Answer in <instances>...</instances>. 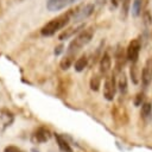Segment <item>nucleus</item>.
<instances>
[{
	"label": "nucleus",
	"mask_w": 152,
	"mask_h": 152,
	"mask_svg": "<svg viewBox=\"0 0 152 152\" xmlns=\"http://www.w3.org/2000/svg\"><path fill=\"white\" fill-rule=\"evenodd\" d=\"M71 14H72V10H69L65 13H62L56 18L51 19L40 28V34L44 37L53 36L56 32H58L59 30H62L69 24V21L71 20Z\"/></svg>",
	"instance_id": "obj_1"
},
{
	"label": "nucleus",
	"mask_w": 152,
	"mask_h": 152,
	"mask_svg": "<svg viewBox=\"0 0 152 152\" xmlns=\"http://www.w3.org/2000/svg\"><path fill=\"white\" fill-rule=\"evenodd\" d=\"M94 36V28L93 27H88V28H83L76 37L75 39H72L66 49V53L70 55H76L82 48H84L93 38Z\"/></svg>",
	"instance_id": "obj_2"
},
{
	"label": "nucleus",
	"mask_w": 152,
	"mask_h": 152,
	"mask_svg": "<svg viewBox=\"0 0 152 152\" xmlns=\"http://www.w3.org/2000/svg\"><path fill=\"white\" fill-rule=\"evenodd\" d=\"M118 90V81L114 74H110L106 77L103 84V96L107 101H113Z\"/></svg>",
	"instance_id": "obj_3"
},
{
	"label": "nucleus",
	"mask_w": 152,
	"mask_h": 152,
	"mask_svg": "<svg viewBox=\"0 0 152 152\" xmlns=\"http://www.w3.org/2000/svg\"><path fill=\"white\" fill-rule=\"evenodd\" d=\"M95 6L93 4H84V5H80L77 6L75 10H72V14H71V20L74 21H82L84 19H87L88 17H90L94 13Z\"/></svg>",
	"instance_id": "obj_4"
},
{
	"label": "nucleus",
	"mask_w": 152,
	"mask_h": 152,
	"mask_svg": "<svg viewBox=\"0 0 152 152\" xmlns=\"http://www.w3.org/2000/svg\"><path fill=\"white\" fill-rule=\"evenodd\" d=\"M140 49H141V42L139 38H134L132 39L127 48H126V56H127V61H129L131 63L138 62L139 58V53H140Z\"/></svg>",
	"instance_id": "obj_5"
},
{
	"label": "nucleus",
	"mask_w": 152,
	"mask_h": 152,
	"mask_svg": "<svg viewBox=\"0 0 152 152\" xmlns=\"http://www.w3.org/2000/svg\"><path fill=\"white\" fill-rule=\"evenodd\" d=\"M51 132L49 128H46L45 126H40L37 129L33 131V133L31 134V141L33 144H43L46 142L50 138H51Z\"/></svg>",
	"instance_id": "obj_6"
},
{
	"label": "nucleus",
	"mask_w": 152,
	"mask_h": 152,
	"mask_svg": "<svg viewBox=\"0 0 152 152\" xmlns=\"http://www.w3.org/2000/svg\"><path fill=\"white\" fill-rule=\"evenodd\" d=\"M14 121V114L7 109V108H1L0 109V133L5 132L7 127H10Z\"/></svg>",
	"instance_id": "obj_7"
},
{
	"label": "nucleus",
	"mask_w": 152,
	"mask_h": 152,
	"mask_svg": "<svg viewBox=\"0 0 152 152\" xmlns=\"http://www.w3.org/2000/svg\"><path fill=\"white\" fill-rule=\"evenodd\" d=\"M112 118H113L114 122L118 126H125L127 124V121H128L126 109L124 107H121V106H115L112 109Z\"/></svg>",
	"instance_id": "obj_8"
},
{
	"label": "nucleus",
	"mask_w": 152,
	"mask_h": 152,
	"mask_svg": "<svg viewBox=\"0 0 152 152\" xmlns=\"http://www.w3.org/2000/svg\"><path fill=\"white\" fill-rule=\"evenodd\" d=\"M141 84L144 87V89H146L152 81V58H148L141 70Z\"/></svg>",
	"instance_id": "obj_9"
},
{
	"label": "nucleus",
	"mask_w": 152,
	"mask_h": 152,
	"mask_svg": "<svg viewBox=\"0 0 152 152\" xmlns=\"http://www.w3.org/2000/svg\"><path fill=\"white\" fill-rule=\"evenodd\" d=\"M77 0H48L46 1V8L50 12H56L65 8L66 6L74 4Z\"/></svg>",
	"instance_id": "obj_10"
},
{
	"label": "nucleus",
	"mask_w": 152,
	"mask_h": 152,
	"mask_svg": "<svg viewBox=\"0 0 152 152\" xmlns=\"http://www.w3.org/2000/svg\"><path fill=\"white\" fill-rule=\"evenodd\" d=\"M126 61H127V56H126V52L124 51V48L118 45V48L115 50V71L116 72L122 71Z\"/></svg>",
	"instance_id": "obj_11"
},
{
	"label": "nucleus",
	"mask_w": 152,
	"mask_h": 152,
	"mask_svg": "<svg viewBox=\"0 0 152 152\" xmlns=\"http://www.w3.org/2000/svg\"><path fill=\"white\" fill-rule=\"evenodd\" d=\"M112 68V57L108 52H104L101 58H100V63H99V71L100 74L103 76V75H107L109 72Z\"/></svg>",
	"instance_id": "obj_12"
},
{
	"label": "nucleus",
	"mask_w": 152,
	"mask_h": 152,
	"mask_svg": "<svg viewBox=\"0 0 152 152\" xmlns=\"http://www.w3.org/2000/svg\"><path fill=\"white\" fill-rule=\"evenodd\" d=\"M140 116L146 124L152 121V103H151V101H144V103L141 104V109H140Z\"/></svg>",
	"instance_id": "obj_13"
},
{
	"label": "nucleus",
	"mask_w": 152,
	"mask_h": 152,
	"mask_svg": "<svg viewBox=\"0 0 152 152\" xmlns=\"http://www.w3.org/2000/svg\"><path fill=\"white\" fill-rule=\"evenodd\" d=\"M53 135H55L56 142H57V145H58V147L62 152H74L72 147L70 146V144L66 141V139L63 135H61L59 133H55Z\"/></svg>",
	"instance_id": "obj_14"
},
{
	"label": "nucleus",
	"mask_w": 152,
	"mask_h": 152,
	"mask_svg": "<svg viewBox=\"0 0 152 152\" xmlns=\"http://www.w3.org/2000/svg\"><path fill=\"white\" fill-rule=\"evenodd\" d=\"M82 28H84V25H82V24H81V25H77V26H71V27L64 30L63 32H61L59 36H58V39H59V40L69 39V38L72 37L75 33L80 32V30H82Z\"/></svg>",
	"instance_id": "obj_15"
},
{
	"label": "nucleus",
	"mask_w": 152,
	"mask_h": 152,
	"mask_svg": "<svg viewBox=\"0 0 152 152\" xmlns=\"http://www.w3.org/2000/svg\"><path fill=\"white\" fill-rule=\"evenodd\" d=\"M118 90L121 95H125L128 90V84H127V76L124 72V70L121 72H119V78H118Z\"/></svg>",
	"instance_id": "obj_16"
},
{
	"label": "nucleus",
	"mask_w": 152,
	"mask_h": 152,
	"mask_svg": "<svg viewBox=\"0 0 152 152\" xmlns=\"http://www.w3.org/2000/svg\"><path fill=\"white\" fill-rule=\"evenodd\" d=\"M88 63H89V58L87 57V55H82V56H81L80 58H77L76 62L74 63V68H75V70H76L77 72H81V71L84 70V68H87Z\"/></svg>",
	"instance_id": "obj_17"
},
{
	"label": "nucleus",
	"mask_w": 152,
	"mask_h": 152,
	"mask_svg": "<svg viewBox=\"0 0 152 152\" xmlns=\"http://www.w3.org/2000/svg\"><path fill=\"white\" fill-rule=\"evenodd\" d=\"M74 58H75V55H70V53H65V56L61 59L59 62V66L62 70H68L71 64L74 63Z\"/></svg>",
	"instance_id": "obj_18"
},
{
	"label": "nucleus",
	"mask_w": 152,
	"mask_h": 152,
	"mask_svg": "<svg viewBox=\"0 0 152 152\" xmlns=\"http://www.w3.org/2000/svg\"><path fill=\"white\" fill-rule=\"evenodd\" d=\"M101 74H93L91 77H90V81H89V86H90V89L94 90V91H97L100 89V86H101Z\"/></svg>",
	"instance_id": "obj_19"
},
{
	"label": "nucleus",
	"mask_w": 152,
	"mask_h": 152,
	"mask_svg": "<svg viewBox=\"0 0 152 152\" xmlns=\"http://www.w3.org/2000/svg\"><path fill=\"white\" fill-rule=\"evenodd\" d=\"M129 74H131V80L134 84L139 83V69H138V62L132 63L131 68H129Z\"/></svg>",
	"instance_id": "obj_20"
},
{
	"label": "nucleus",
	"mask_w": 152,
	"mask_h": 152,
	"mask_svg": "<svg viewBox=\"0 0 152 152\" xmlns=\"http://www.w3.org/2000/svg\"><path fill=\"white\" fill-rule=\"evenodd\" d=\"M129 8H131V0H122L121 1V17H122V19L127 18Z\"/></svg>",
	"instance_id": "obj_21"
},
{
	"label": "nucleus",
	"mask_w": 152,
	"mask_h": 152,
	"mask_svg": "<svg viewBox=\"0 0 152 152\" xmlns=\"http://www.w3.org/2000/svg\"><path fill=\"white\" fill-rule=\"evenodd\" d=\"M142 23H144L145 27H147V28L152 24V17H151V13H150V11L147 8L142 11Z\"/></svg>",
	"instance_id": "obj_22"
},
{
	"label": "nucleus",
	"mask_w": 152,
	"mask_h": 152,
	"mask_svg": "<svg viewBox=\"0 0 152 152\" xmlns=\"http://www.w3.org/2000/svg\"><path fill=\"white\" fill-rule=\"evenodd\" d=\"M144 101H145V93H144V91H139V93L135 95L133 102H134V106L139 107V106H141V104L144 103Z\"/></svg>",
	"instance_id": "obj_23"
},
{
	"label": "nucleus",
	"mask_w": 152,
	"mask_h": 152,
	"mask_svg": "<svg viewBox=\"0 0 152 152\" xmlns=\"http://www.w3.org/2000/svg\"><path fill=\"white\" fill-rule=\"evenodd\" d=\"M4 152H25L24 150H21L20 147L18 146H14V145H8L4 148Z\"/></svg>",
	"instance_id": "obj_24"
},
{
	"label": "nucleus",
	"mask_w": 152,
	"mask_h": 152,
	"mask_svg": "<svg viewBox=\"0 0 152 152\" xmlns=\"http://www.w3.org/2000/svg\"><path fill=\"white\" fill-rule=\"evenodd\" d=\"M63 49H64V46H63L62 44H59L58 46H56V48H55V51H53V53H55L56 56H58V55H61V53H62Z\"/></svg>",
	"instance_id": "obj_25"
},
{
	"label": "nucleus",
	"mask_w": 152,
	"mask_h": 152,
	"mask_svg": "<svg viewBox=\"0 0 152 152\" xmlns=\"http://www.w3.org/2000/svg\"><path fill=\"white\" fill-rule=\"evenodd\" d=\"M121 1L122 0H110V4L113 7H118L119 5H121Z\"/></svg>",
	"instance_id": "obj_26"
},
{
	"label": "nucleus",
	"mask_w": 152,
	"mask_h": 152,
	"mask_svg": "<svg viewBox=\"0 0 152 152\" xmlns=\"http://www.w3.org/2000/svg\"><path fill=\"white\" fill-rule=\"evenodd\" d=\"M31 152H39V151H38V150H36V148H32V150H31Z\"/></svg>",
	"instance_id": "obj_27"
}]
</instances>
